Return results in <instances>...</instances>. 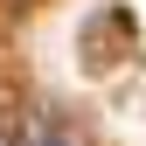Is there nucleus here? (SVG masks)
Listing matches in <instances>:
<instances>
[{"instance_id":"f257e3e1","label":"nucleus","mask_w":146,"mask_h":146,"mask_svg":"<svg viewBox=\"0 0 146 146\" xmlns=\"http://www.w3.org/2000/svg\"><path fill=\"white\" fill-rule=\"evenodd\" d=\"M21 146H77V132H70L56 111H35V118H28V132H21Z\"/></svg>"}]
</instances>
